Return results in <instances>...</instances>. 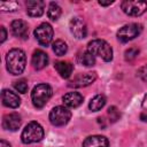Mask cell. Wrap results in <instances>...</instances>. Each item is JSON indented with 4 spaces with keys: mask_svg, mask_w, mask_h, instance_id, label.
<instances>
[{
    "mask_svg": "<svg viewBox=\"0 0 147 147\" xmlns=\"http://www.w3.org/2000/svg\"><path fill=\"white\" fill-rule=\"evenodd\" d=\"M26 56L25 53L20 48H13L7 53L6 64L7 70L11 75H21L25 69Z\"/></svg>",
    "mask_w": 147,
    "mask_h": 147,
    "instance_id": "1",
    "label": "cell"
},
{
    "mask_svg": "<svg viewBox=\"0 0 147 147\" xmlns=\"http://www.w3.org/2000/svg\"><path fill=\"white\" fill-rule=\"evenodd\" d=\"M87 52L93 56H99L103 61L109 62L113 60V49L110 45L102 39H94L87 44Z\"/></svg>",
    "mask_w": 147,
    "mask_h": 147,
    "instance_id": "2",
    "label": "cell"
},
{
    "mask_svg": "<svg viewBox=\"0 0 147 147\" xmlns=\"http://www.w3.org/2000/svg\"><path fill=\"white\" fill-rule=\"evenodd\" d=\"M44 138V129L38 122H30L22 131L21 139L24 144L38 142Z\"/></svg>",
    "mask_w": 147,
    "mask_h": 147,
    "instance_id": "3",
    "label": "cell"
},
{
    "mask_svg": "<svg viewBox=\"0 0 147 147\" xmlns=\"http://www.w3.org/2000/svg\"><path fill=\"white\" fill-rule=\"evenodd\" d=\"M52 96V87L48 84H38L31 93L32 103L37 108H42Z\"/></svg>",
    "mask_w": 147,
    "mask_h": 147,
    "instance_id": "4",
    "label": "cell"
},
{
    "mask_svg": "<svg viewBox=\"0 0 147 147\" xmlns=\"http://www.w3.org/2000/svg\"><path fill=\"white\" fill-rule=\"evenodd\" d=\"M71 118V113L68 108L57 106L54 107L49 113V122L55 126L65 125Z\"/></svg>",
    "mask_w": 147,
    "mask_h": 147,
    "instance_id": "5",
    "label": "cell"
},
{
    "mask_svg": "<svg viewBox=\"0 0 147 147\" xmlns=\"http://www.w3.org/2000/svg\"><path fill=\"white\" fill-rule=\"evenodd\" d=\"M123 11L130 16H140L147 9V2L142 0H124L121 3Z\"/></svg>",
    "mask_w": 147,
    "mask_h": 147,
    "instance_id": "6",
    "label": "cell"
},
{
    "mask_svg": "<svg viewBox=\"0 0 147 147\" xmlns=\"http://www.w3.org/2000/svg\"><path fill=\"white\" fill-rule=\"evenodd\" d=\"M34 37L38 40V42L42 46H47L51 44V41L53 40V28L51 24L48 23H41L40 25H38L34 29Z\"/></svg>",
    "mask_w": 147,
    "mask_h": 147,
    "instance_id": "7",
    "label": "cell"
},
{
    "mask_svg": "<svg viewBox=\"0 0 147 147\" xmlns=\"http://www.w3.org/2000/svg\"><path fill=\"white\" fill-rule=\"evenodd\" d=\"M140 32H141V25L140 24L130 23V24H125L124 26H122L117 31V38L122 42H126V41L132 40L136 37H138Z\"/></svg>",
    "mask_w": 147,
    "mask_h": 147,
    "instance_id": "8",
    "label": "cell"
},
{
    "mask_svg": "<svg viewBox=\"0 0 147 147\" xmlns=\"http://www.w3.org/2000/svg\"><path fill=\"white\" fill-rule=\"evenodd\" d=\"M70 31L77 39H84L87 34L85 21L80 17H74L70 21Z\"/></svg>",
    "mask_w": 147,
    "mask_h": 147,
    "instance_id": "9",
    "label": "cell"
},
{
    "mask_svg": "<svg viewBox=\"0 0 147 147\" xmlns=\"http://www.w3.org/2000/svg\"><path fill=\"white\" fill-rule=\"evenodd\" d=\"M95 79H96L95 72L79 74L76 77H74V79H71L69 82V86H71V87H85V86L92 84Z\"/></svg>",
    "mask_w": 147,
    "mask_h": 147,
    "instance_id": "10",
    "label": "cell"
},
{
    "mask_svg": "<svg viewBox=\"0 0 147 147\" xmlns=\"http://www.w3.org/2000/svg\"><path fill=\"white\" fill-rule=\"evenodd\" d=\"M21 123H22V119L17 113L7 114L3 116V119H2V126L8 131H16L21 126Z\"/></svg>",
    "mask_w": 147,
    "mask_h": 147,
    "instance_id": "11",
    "label": "cell"
},
{
    "mask_svg": "<svg viewBox=\"0 0 147 147\" xmlns=\"http://www.w3.org/2000/svg\"><path fill=\"white\" fill-rule=\"evenodd\" d=\"M1 100H2L3 106H6L8 108H17L21 103V99L18 98V95L10 90H3L2 91Z\"/></svg>",
    "mask_w": 147,
    "mask_h": 147,
    "instance_id": "12",
    "label": "cell"
},
{
    "mask_svg": "<svg viewBox=\"0 0 147 147\" xmlns=\"http://www.w3.org/2000/svg\"><path fill=\"white\" fill-rule=\"evenodd\" d=\"M11 32L15 37L21 38V39H25L28 37L29 33V26L26 24V22L22 21V20H15L11 22Z\"/></svg>",
    "mask_w": 147,
    "mask_h": 147,
    "instance_id": "13",
    "label": "cell"
},
{
    "mask_svg": "<svg viewBox=\"0 0 147 147\" xmlns=\"http://www.w3.org/2000/svg\"><path fill=\"white\" fill-rule=\"evenodd\" d=\"M31 63L32 67L37 70H40L42 68H45L48 63V56L47 54L41 51V49H36L32 54V59H31Z\"/></svg>",
    "mask_w": 147,
    "mask_h": 147,
    "instance_id": "14",
    "label": "cell"
},
{
    "mask_svg": "<svg viewBox=\"0 0 147 147\" xmlns=\"http://www.w3.org/2000/svg\"><path fill=\"white\" fill-rule=\"evenodd\" d=\"M45 5L39 0H30L26 2V13L32 17H39L44 14Z\"/></svg>",
    "mask_w": 147,
    "mask_h": 147,
    "instance_id": "15",
    "label": "cell"
},
{
    "mask_svg": "<svg viewBox=\"0 0 147 147\" xmlns=\"http://www.w3.org/2000/svg\"><path fill=\"white\" fill-rule=\"evenodd\" d=\"M63 103L69 108H77L83 103V95L78 92H69L62 98Z\"/></svg>",
    "mask_w": 147,
    "mask_h": 147,
    "instance_id": "16",
    "label": "cell"
},
{
    "mask_svg": "<svg viewBox=\"0 0 147 147\" xmlns=\"http://www.w3.org/2000/svg\"><path fill=\"white\" fill-rule=\"evenodd\" d=\"M108 145L109 141L103 136H91L83 142V147H108Z\"/></svg>",
    "mask_w": 147,
    "mask_h": 147,
    "instance_id": "17",
    "label": "cell"
},
{
    "mask_svg": "<svg viewBox=\"0 0 147 147\" xmlns=\"http://www.w3.org/2000/svg\"><path fill=\"white\" fill-rule=\"evenodd\" d=\"M54 67H55L57 74L62 78H69L71 76V74H72V70H74L72 64L70 62H68V61H57Z\"/></svg>",
    "mask_w": 147,
    "mask_h": 147,
    "instance_id": "18",
    "label": "cell"
},
{
    "mask_svg": "<svg viewBox=\"0 0 147 147\" xmlns=\"http://www.w3.org/2000/svg\"><path fill=\"white\" fill-rule=\"evenodd\" d=\"M77 61L79 64L84 65V67H92L94 63H95V60H94V56L90 53V52H82L78 54L77 56Z\"/></svg>",
    "mask_w": 147,
    "mask_h": 147,
    "instance_id": "19",
    "label": "cell"
},
{
    "mask_svg": "<svg viewBox=\"0 0 147 147\" xmlns=\"http://www.w3.org/2000/svg\"><path fill=\"white\" fill-rule=\"evenodd\" d=\"M106 105V98L101 94H98L95 95L88 103V108L92 110V111H98L100 109H102Z\"/></svg>",
    "mask_w": 147,
    "mask_h": 147,
    "instance_id": "20",
    "label": "cell"
},
{
    "mask_svg": "<svg viewBox=\"0 0 147 147\" xmlns=\"http://www.w3.org/2000/svg\"><path fill=\"white\" fill-rule=\"evenodd\" d=\"M62 14V10H61V7L55 3V2H51L49 6H48V9H47V15L48 17L52 20V21H57L59 17L61 16Z\"/></svg>",
    "mask_w": 147,
    "mask_h": 147,
    "instance_id": "21",
    "label": "cell"
},
{
    "mask_svg": "<svg viewBox=\"0 0 147 147\" xmlns=\"http://www.w3.org/2000/svg\"><path fill=\"white\" fill-rule=\"evenodd\" d=\"M53 51H54V53L57 56H62V55H64L67 53L68 46H67V44L63 40L59 39V40H55L53 42Z\"/></svg>",
    "mask_w": 147,
    "mask_h": 147,
    "instance_id": "22",
    "label": "cell"
},
{
    "mask_svg": "<svg viewBox=\"0 0 147 147\" xmlns=\"http://www.w3.org/2000/svg\"><path fill=\"white\" fill-rule=\"evenodd\" d=\"M14 87L20 93H26L29 86H28V83H26L25 79H18V80H16L14 83Z\"/></svg>",
    "mask_w": 147,
    "mask_h": 147,
    "instance_id": "23",
    "label": "cell"
},
{
    "mask_svg": "<svg viewBox=\"0 0 147 147\" xmlns=\"http://www.w3.org/2000/svg\"><path fill=\"white\" fill-rule=\"evenodd\" d=\"M138 55H139V49L136 47H131V48L126 49L124 53V57L126 61H133Z\"/></svg>",
    "mask_w": 147,
    "mask_h": 147,
    "instance_id": "24",
    "label": "cell"
},
{
    "mask_svg": "<svg viewBox=\"0 0 147 147\" xmlns=\"http://www.w3.org/2000/svg\"><path fill=\"white\" fill-rule=\"evenodd\" d=\"M108 116H109L110 122H111V123H115L117 119H119L121 114H119V111L117 110V108L113 106V107H109V109H108Z\"/></svg>",
    "mask_w": 147,
    "mask_h": 147,
    "instance_id": "25",
    "label": "cell"
},
{
    "mask_svg": "<svg viewBox=\"0 0 147 147\" xmlns=\"http://www.w3.org/2000/svg\"><path fill=\"white\" fill-rule=\"evenodd\" d=\"M17 6H18V5H17L16 2H1V3H0V8H1L2 11H5V10L7 9V7L10 8V11H14V10H16Z\"/></svg>",
    "mask_w": 147,
    "mask_h": 147,
    "instance_id": "26",
    "label": "cell"
},
{
    "mask_svg": "<svg viewBox=\"0 0 147 147\" xmlns=\"http://www.w3.org/2000/svg\"><path fill=\"white\" fill-rule=\"evenodd\" d=\"M138 76H139L144 82H147V64H144V65L138 70Z\"/></svg>",
    "mask_w": 147,
    "mask_h": 147,
    "instance_id": "27",
    "label": "cell"
},
{
    "mask_svg": "<svg viewBox=\"0 0 147 147\" xmlns=\"http://www.w3.org/2000/svg\"><path fill=\"white\" fill-rule=\"evenodd\" d=\"M0 32H1V38H0V42H3L5 40H6V38H7V31H6V29H5V26H1L0 28Z\"/></svg>",
    "mask_w": 147,
    "mask_h": 147,
    "instance_id": "28",
    "label": "cell"
},
{
    "mask_svg": "<svg viewBox=\"0 0 147 147\" xmlns=\"http://www.w3.org/2000/svg\"><path fill=\"white\" fill-rule=\"evenodd\" d=\"M142 108H144L145 111H147V94L145 95V98L142 100Z\"/></svg>",
    "mask_w": 147,
    "mask_h": 147,
    "instance_id": "29",
    "label": "cell"
},
{
    "mask_svg": "<svg viewBox=\"0 0 147 147\" xmlns=\"http://www.w3.org/2000/svg\"><path fill=\"white\" fill-rule=\"evenodd\" d=\"M140 118H141L144 122H147V111L144 110V111L141 113V115H140Z\"/></svg>",
    "mask_w": 147,
    "mask_h": 147,
    "instance_id": "30",
    "label": "cell"
},
{
    "mask_svg": "<svg viewBox=\"0 0 147 147\" xmlns=\"http://www.w3.org/2000/svg\"><path fill=\"white\" fill-rule=\"evenodd\" d=\"M114 1H107V2H105V1H99V5H101V6H109V5H111Z\"/></svg>",
    "mask_w": 147,
    "mask_h": 147,
    "instance_id": "31",
    "label": "cell"
},
{
    "mask_svg": "<svg viewBox=\"0 0 147 147\" xmlns=\"http://www.w3.org/2000/svg\"><path fill=\"white\" fill-rule=\"evenodd\" d=\"M0 147H10V145H9L7 141L1 140V141H0Z\"/></svg>",
    "mask_w": 147,
    "mask_h": 147,
    "instance_id": "32",
    "label": "cell"
}]
</instances>
